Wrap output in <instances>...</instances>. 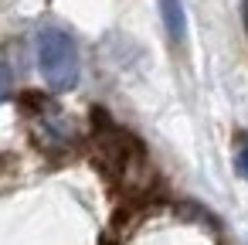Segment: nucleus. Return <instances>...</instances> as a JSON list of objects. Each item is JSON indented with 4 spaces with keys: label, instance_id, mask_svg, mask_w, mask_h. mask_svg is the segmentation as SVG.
Instances as JSON below:
<instances>
[{
    "label": "nucleus",
    "instance_id": "1",
    "mask_svg": "<svg viewBox=\"0 0 248 245\" xmlns=\"http://www.w3.org/2000/svg\"><path fill=\"white\" fill-rule=\"evenodd\" d=\"M38 68L51 92H72L78 85V45L68 31L48 24L38 31Z\"/></svg>",
    "mask_w": 248,
    "mask_h": 245
},
{
    "label": "nucleus",
    "instance_id": "2",
    "mask_svg": "<svg viewBox=\"0 0 248 245\" xmlns=\"http://www.w3.org/2000/svg\"><path fill=\"white\" fill-rule=\"evenodd\" d=\"M160 21H163V31H167L170 45L180 48L187 41V14H184V4H180V0H160Z\"/></svg>",
    "mask_w": 248,
    "mask_h": 245
},
{
    "label": "nucleus",
    "instance_id": "3",
    "mask_svg": "<svg viewBox=\"0 0 248 245\" xmlns=\"http://www.w3.org/2000/svg\"><path fill=\"white\" fill-rule=\"evenodd\" d=\"M234 163H238V174L248 180V136H241V143H238V153H234Z\"/></svg>",
    "mask_w": 248,
    "mask_h": 245
},
{
    "label": "nucleus",
    "instance_id": "4",
    "mask_svg": "<svg viewBox=\"0 0 248 245\" xmlns=\"http://www.w3.org/2000/svg\"><path fill=\"white\" fill-rule=\"evenodd\" d=\"M7 96H11V72H7V65H0V102Z\"/></svg>",
    "mask_w": 248,
    "mask_h": 245
},
{
    "label": "nucleus",
    "instance_id": "5",
    "mask_svg": "<svg viewBox=\"0 0 248 245\" xmlns=\"http://www.w3.org/2000/svg\"><path fill=\"white\" fill-rule=\"evenodd\" d=\"M245 28H248V0H245Z\"/></svg>",
    "mask_w": 248,
    "mask_h": 245
}]
</instances>
